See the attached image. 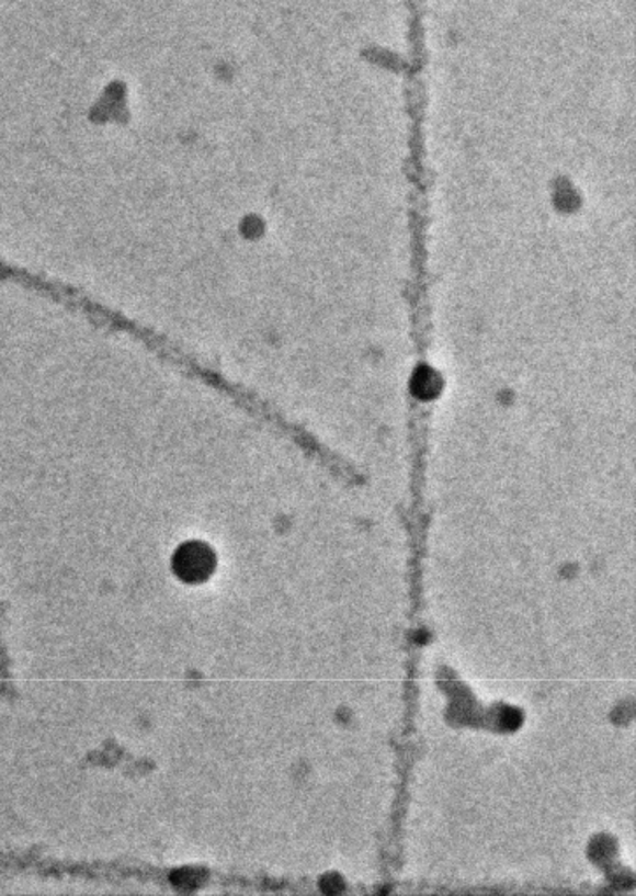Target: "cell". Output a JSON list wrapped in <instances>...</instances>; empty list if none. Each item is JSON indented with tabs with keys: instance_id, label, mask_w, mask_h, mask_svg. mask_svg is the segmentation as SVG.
<instances>
[{
	"instance_id": "cell-1",
	"label": "cell",
	"mask_w": 636,
	"mask_h": 896,
	"mask_svg": "<svg viewBox=\"0 0 636 896\" xmlns=\"http://www.w3.org/2000/svg\"><path fill=\"white\" fill-rule=\"evenodd\" d=\"M175 572L184 581L205 580L214 571V555L204 545H188L175 555Z\"/></svg>"
}]
</instances>
